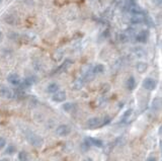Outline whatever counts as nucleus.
<instances>
[{"label": "nucleus", "mask_w": 162, "mask_h": 161, "mask_svg": "<svg viewBox=\"0 0 162 161\" xmlns=\"http://www.w3.org/2000/svg\"><path fill=\"white\" fill-rule=\"evenodd\" d=\"M26 138H28V142H30L33 146H36V147H40L44 142V140L41 138V137L36 135V134H34V133L30 134V135H26Z\"/></svg>", "instance_id": "1"}, {"label": "nucleus", "mask_w": 162, "mask_h": 161, "mask_svg": "<svg viewBox=\"0 0 162 161\" xmlns=\"http://www.w3.org/2000/svg\"><path fill=\"white\" fill-rule=\"evenodd\" d=\"M86 126L88 128H90V129L100 128V127H102V119H100V118H97V117L90 118V119L87 120Z\"/></svg>", "instance_id": "2"}, {"label": "nucleus", "mask_w": 162, "mask_h": 161, "mask_svg": "<svg viewBox=\"0 0 162 161\" xmlns=\"http://www.w3.org/2000/svg\"><path fill=\"white\" fill-rule=\"evenodd\" d=\"M148 37H149V31H146V29H143V31H140L139 33L136 34L135 40L139 43H146Z\"/></svg>", "instance_id": "3"}, {"label": "nucleus", "mask_w": 162, "mask_h": 161, "mask_svg": "<svg viewBox=\"0 0 162 161\" xmlns=\"http://www.w3.org/2000/svg\"><path fill=\"white\" fill-rule=\"evenodd\" d=\"M56 133H57V135L62 137L68 136L71 133V128L68 125H60L56 130Z\"/></svg>", "instance_id": "4"}, {"label": "nucleus", "mask_w": 162, "mask_h": 161, "mask_svg": "<svg viewBox=\"0 0 162 161\" xmlns=\"http://www.w3.org/2000/svg\"><path fill=\"white\" fill-rule=\"evenodd\" d=\"M143 87L146 90H154L156 88V81L152 78H145L143 81Z\"/></svg>", "instance_id": "5"}, {"label": "nucleus", "mask_w": 162, "mask_h": 161, "mask_svg": "<svg viewBox=\"0 0 162 161\" xmlns=\"http://www.w3.org/2000/svg\"><path fill=\"white\" fill-rule=\"evenodd\" d=\"M7 81H8L10 84L14 85V86H19V84L22 83L19 76H18L17 74H15V73L9 74L8 77H7Z\"/></svg>", "instance_id": "6"}, {"label": "nucleus", "mask_w": 162, "mask_h": 161, "mask_svg": "<svg viewBox=\"0 0 162 161\" xmlns=\"http://www.w3.org/2000/svg\"><path fill=\"white\" fill-rule=\"evenodd\" d=\"M52 99L55 103H63L66 100V92L65 91H57L56 93H54Z\"/></svg>", "instance_id": "7"}, {"label": "nucleus", "mask_w": 162, "mask_h": 161, "mask_svg": "<svg viewBox=\"0 0 162 161\" xmlns=\"http://www.w3.org/2000/svg\"><path fill=\"white\" fill-rule=\"evenodd\" d=\"M133 117H134V111L132 109H128L127 112H125V114L122 117V123H125V124H128L133 120Z\"/></svg>", "instance_id": "8"}, {"label": "nucleus", "mask_w": 162, "mask_h": 161, "mask_svg": "<svg viewBox=\"0 0 162 161\" xmlns=\"http://www.w3.org/2000/svg\"><path fill=\"white\" fill-rule=\"evenodd\" d=\"M0 96L3 98H12L13 97V91L10 90L9 88L7 87H2L0 88Z\"/></svg>", "instance_id": "9"}, {"label": "nucleus", "mask_w": 162, "mask_h": 161, "mask_svg": "<svg viewBox=\"0 0 162 161\" xmlns=\"http://www.w3.org/2000/svg\"><path fill=\"white\" fill-rule=\"evenodd\" d=\"M145 20V16L144 13H137V14H133V16L131 18V22L133 25H138V23H141Z\"/></svg>", "instance_id": "10"}, {"label": "nucleus", "mask_w": 162, "mask_h": 161, "mask_svg": "<svg viewBox=\"0 0 162 161\" xmlns=\"http://www.w3.org/2000/svg\"><path fill=\"white\" fill-rule=\"evenodd\" d=\"M4 20H5V22L8 23V25H14L18 22V18L16 16H14V15H12V14L6 15L4 18Z\"/></svg>", "instance_id": "11"}, {"label": "nucleus", "mask_w": 162, "mask_h": 161, "mask_svg": "<svg viewBox=\"0 0 162 161\" xmlns=\"http://www.w3.org/2000/svg\"><path fill=\"white\" fill-rule=\"evenodd\" d=\"M126 86L130 91L134 90L135 88H136V80H135L134 77L131 76L130 78H128V80H127L126 82Z\"/></svg>", "instance_id": "12"}, {"label": "nucleus", "mask_w": 162, "mask_h": 161, "mask_svg": "<svg viewBox=\"0 0 162 161\" xmlns=\"http://www.w3.org/2000/svg\"><path fill=\"white\" fill-rule=\"evenodd\" d=\"M151 106H152V109L154 111H158V109H161V106H162V98H160V97L154 98Z\"/></svg>", "instance_id": "13"}, {"label": "nucleus", "mask_w": 162, "mask_h": 161, "mask_svg": "<svg viewBox=\"0 0 162 161\" xmlns=\"http://www.w3.org/2000/svg\"><path fill=\"white\" fill-rule=\"evenodd\" d=\"M136 69L139 73H145L148 69V64L145 62H139V63H137Z\"/></svg>", "instance_id": "14"}, {"label": "nucleus", "mask_w": 162, "mask_h": 161, "mask_svg": "<svg viewBox=\"0 0 162 161\" xmlns=\"http://www.w3.org/2000/svg\"><path fill=\"white\" fill-rule=\"evenodd\" d=\"M133 52H134L135 56L138 57V58H143V57H145V56H146V51L143 49V48H141V47H136Z\"/></svg>", "instance_id": "15"}, {"label": "nucleus", "mask_w": 162, "mask_h": 161, "mask_svg": "<svg viewBox=\"0 0 162 161\" xmlns=\"http://www.w3.org/2000/svg\"><path fill=\"white\" fill-rule=\"evenodd\" d=\"M47 91L49 93H56L57 91H59V85L57 83L53 82V83H50L47 87Z\"/></svg>", "instance_id": "16"}, {"label": "nucleus", "mask_w": 162, "mask_h": 161, "mask_svg": "<svg viewBox=\"0 0 162 161\" xmlns=\"http://www.w3.org/2000/svg\"><path fill=\"white\" fill-rule=\"evenodd\" d=\"M105 65H102V64H97V65H95L93 68H92V72H93V74H100L102 73V72H105Z\"/></svg>", "instance_id": "17"}, {"label": "nucleus", "mask_w": 162, "mask_h": 161, "mask_svg": "<svg viewBox=\"0 0 162 161\" xmlns=\"http://www.w3.org/2000/svg\"><path fill=\"white\" fill-rule=\"evenodd\" d=\"M88 141L90 142L91 145H94V146L98 147V148H102L103 146V142L99 139H95V138H88Z\"/></svg>", "instance_id": "18"}, {"label": "nucleus", "mask_w": 162, "mask_h": 161, "mask_svg": "<svg viewBox=\"0 0 162 161\" xmlns=\"http://www.w3.org/2000/svg\"><path fill=\"white\" fill-rule=\"evenodd\" d=\"M116 40L122 43V44H124V43H127L129 41V36L126 34H119L118 36H116Z\"/></svg>", "instance_id": "19"}, {"label": "nucleus", "mask_w": 162, "mask_h": 161, "mask_svg": "<svg viewBox=\"0 0 162 161\" xmlns=\"http://www.w3.org/2000/svg\"><path fill=\"white\" fill-rule=\"evenodd\" d=\"M18 161H28V155L25 151H20L18 153Z\"/></svg>", "instance_id": "20"}, {"label": "nucleus", "mask_w": 162, "mask_h": 161, "mask_svg": "<svg viewBox=\"0 0 162 161\" xmlns=\"http://www.w3.org/2000/svg\"><path fill=\"white\" fill-rule=\"evenodd\" d=\"M74 107H75V106H74V103H66L63 104V109H64L65 112H72Z\"/></svg>", "instance_id": "21"}, {"label": "nucleus", "mask_w": 162, "mask_h": 161, "mask_svg": "<svg viewBox=\"0 0 162 161\" xmlns=\"http://www.w3.org/2000/svg\"><path fill=\"white\" fill-rule=\"evenodd\" d=\"M84 84V80L83 79H77L75 82H74V89H80V88H82V86H83Z\"/></svg>", "instance_id": "22"}, {"label": "nucleus", "mask_w": 162, "mask_h": 161, "mask_svg": "<svg viewBox=\"0 0 162 161\" xmlns=\"http://www.w3.org/2000/svg\"><path fill=\"white\" fill-rule=\"evenodd\" d=\"M15 151H16V148H15L14 145H9L6 148V150H5V153H6V154H13Z\"/></svg>", "instance_id": "23"}, {"label": "nucleus", "mask_w": 162, "mask_h": 161, "mask_svg": "<svg viewBox=\"0 0 162 161\" xmlns=\"http://www.w3.org/2000/svg\"><path fill=\"white\" fill-rule=\"evenodd\" d=\"M6 145V140L2 137H0V149L4 148V146Z\"/></svg>", "instance_id": "24"}, {"label": "nucleus", "mask_w": 162, "mask_h": 161, "mask_svg": "<svg viewBox=\"0 0 162 161\" xmlns=\"http://www.w3.org/2000/svg\"><path fill=\"white\" fill-rule=\"evenodd\" d=\"M9 39H12V40H17L19 36H18V34H15V33H9Z\"/></svg>", "instance_id": "25"}, {"label": "nucleus", "mask_w": 162, "mask_h": 161, "mask_svg": "<svg viewBox=\"0 0 162 161\" xmlns=\"http://www.w3.org/2000/svg\"><path fill=\"white\" fill-rule=\"evenodd\" d=\"M158 133H159V135H161L162 136V126L160 128H159V130H158Z\"/></svg>", "instance_id": "26"}, {"label": "nucleus", "mask_w": 162, "mask_h": 161, "mask_svg": "<svg viewBox=\"0 0 162 161\" xmlns=\"http://www.w3.org/2000/svg\"><path fill=\"white\" fill-rule=\"evenodd\" d=\"M83 161H93V160H92L90 157H87V158H85V159H84Z\"/></svg>", "instance_id": "27"}, {"label": "nucleus", "mask_w": 162, "mask_h": 161, "mask_svg": "<svg viewBox=\"0 0 162 161\" xmlns=\"http://www.w3.org/2000/svg\"><path fill=\"white\" fill-rule=\"evenodd\" d=\"M148 161H156V159L154 157H150L149 159H148Z\"/></svg>", "instance_id": "28"}, {"label": "nucleus", "mask_w": 162, "mask_h": 161, "mask_svg": "<svg viewBox=\"0 0 162 161\" xmlns=\"http://www.w3.org/2000/svg\"><path fill=\"white\" fill-rule=\"evenodd\" d=\"M157 4H162V0H155Z\"/></svg>", "instance_id": "29"}, {"label": "nucleus", "mask_w": 162, "mask_h": 161, "mask_svg": "<svg viewBox=\"0 0 162 161\" xmlns=\"http://www.w3.org/2000/svg\"><path fill=\"white\" fill-rule=\"evenodd\" d=\"M2 37H3V34H2L1 31H0V40H1Z\"/></svg>", "instance_id": "30"}, {"label": "nucleus", "mask_w": 162, "mask_h": 161, "mask_svg": "<svg viewBox=\"0 0 162 161\" xmlns=\"http://www.w3.org/2000/svg\"><path fill=\"white\" fill-rule=\"evenodd\" d=\"M160 49L162 51V40H161V42H160Z\"/></svg>", "instance_id": "31"}, {"label": "nucleus", "mask_w": 162, "mask_h": 161, "mask_svg": "<svg viewBox=\"0 0 162 161\" xmlns=\"http://www.w3.org/2000/svg\"><path fill=\"white\" fill-rule=\"evenodd\" d=\"M1 161H9V160L8 159H2Z\"/></svg>", "instance_id": "32"}, {"label": "nucleus", "mask_w": 162, "mask_h": 161, "mask_svg": "<svg viewBox=\"0 0 162 161\" xmlns=\"http://www.w3.org/2000/svg\"><path fill=\"white\" fill-rule=\"evenodd\" d=\"M1 1H2V0H0V3H1Z\"/></svg>", "instance_id": "33"}]
</instances>
